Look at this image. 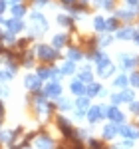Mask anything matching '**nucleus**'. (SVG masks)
Segmentation results:
<instances>
[{"mask_svg":"<svg viewBox=\"0 0 139 149\" xmlns=\"http://www.w3.org/2000/svg\"><path fill=\"white\" fill-rule=\"evenodd\" d=\"M36 56L40 58V60H44V62H54V60L60 56V52L54 46L40 44V46H36Z\"/></svg>","mask_w":139,"mask_h":149,"instance_id":"nucleus-1","label":"nucleus"},{"mask_svg":"<svg viewBox=\"0 0 139 149\" xmlns=\"http://www.w3.org/2000/svg\"><path fill=\"white\" fill-rule=\"evenodd\" d=\"M30 20H32V24H34V28H32L34 34H44V32L48 30V22H46V18H44V14H40V12H32Z\"/></svg>","mask_w":139,"mask_h":149,"instance_id":"nucleus-2","label":"nucleus"},{"mask_svg":"<svg viewBox=\"0 0 139 149\" xmlns=\"http://www.w3.org/2000/svg\"><path fill=\"white\" fill-rule=\"evenodd\" d=\"M4 26L8 28V32H10V34H18V32H22V30H24L22 18H14V16H12L10 20H6V22H4Z\"/></svg>","mask_w":139,"mask_h":149,"instance_id":"nucleus-3","label":"nucleus"},{"mask_svg":"<svg viewBox=\"0 0 139 149\" xmlns=\"http://www.w3.org/2000/svg\"><path fill=\"white\" fill-rule=\"evenodd\" d=\"M56 123H58V127L62 129V133H64L66 137H70V139L76 137V131L72 129V125H70V121L66 119V117H58V119H56Z\"/></svg>","mask_w":139,"mask_h":149,"instance_id":"nucleus-4","label":"nucleus"},{"mask_svg":"<svg viewBox=\"0 0 139 149\" xmlns=\"http://www.w3.org/2000/svg\"><path fill=\"white\" fill-rule=\"evenodd\" d=\"M44 93H46V97L58 100L60 95H62V86H60L58 81H50V84L46 86V90H44Z\"/></svg>","mask_w":139,"mask_h":149,"instance_id":"nucleus-5","label":"nucleus"},{"mask_svg":"<svg viewBox=\"0 0 139 149\" xmlns=\"http://www.w3.org/2000/svg\"><path fill=\"white\" fill-rule=\"evenodd\" d=\"M139 8L137 6H129V8H121V10H117V18L119 20H133L135 16H137Z\"/></svg>","mask_w":139,"mask_h":149,"instance_id":"nucleus-6","label":"nucleus"},{"mask_svg":"<svg viewBox=\"0 0 139 149\" xmlns=\"http://www.w3.org/2000/svg\"><path fill=\"white\" fill-rule=\"evenodd\" d=\"M104 113L107 115V117H109L111 121H119V123L123 121V113H121V111L117 109L115 105H111V107H107V109H105V107H104Z\"/></svg>","mask_w":139,"mask_h":149,"instance_id":"nucleus-7","label":"nucleus"},{"mask_svg":"<svg viewBox=\"0 0 139 149\" xmlns=\"http://www.w3.org/2000/svg\"><path fill=\"white\" fill-rule=\"evenodd\" d=\"M36 147L38 149H52L54 147V141L50 135H38L36 137Z\"/></svg>","mask_w":139,"mask_h":149,"instance_id":"nucleus-8","label":"nucleus"},{"mask_svg":"<svg viewBox=\"0 0 139 149\" xmlns=\"http://www.w3.org/2000/svg\"><path fill=\"white\" fill-rule=\"evenodd\" d=\"M24 86L28 88V90H40V86H42V80L38 78V76H26L24 78Z\"/></svg>","mask_w":139,"mask_h":149,"instance_id":"nucleus-9","label":"nucleus"},{"mask_svg":"<svg viewBox=\"0 0 139 149\" xmlns=\"http://www.w3.org/2000/svg\"><path fill=\"white\" fill-rule=\"evenodd\" d=\"M113 103H121V102H133V92L131 90H123L121 93H115L113 97Z\"/></svg>","mask_w":139,"mask_h":149,"instance_id":"nucleus-10","label":"nucleus"},{"mask_svg":"<svg viewBox=\"0 0 139 149\" xmlns=\"http://www.w3.org/2000/svg\"><path fill=\"white\" fill-rule=\"evenodd\" d=\"M101 115H105L101 105H93V107H90V109H88V119H90V121H97Z\"/></svg>","mask_w":139,"mask_h":149,"instance_id":"nucleus-11","label":"nucleus"},{"mask_svg":"<svg viewBox=\"0 0 139 149\" xmlns=\"http://www.w3.org/2000/svg\"><path fill=\"white\" fill-rule=\"evenodd\" d=\"M117 133H121V135H125L127 139H135V137H139V131H137V129H133L131 125L117 127Z\"/></svg>","mask_w":139,"mask_h":149,"instance_id":"nucleus-12","label":"nucleus"},{"mask_svg":"<svg viewBox=\"0 0 139 149\" xmlns=\"http://www.w3.org/2000/svg\"><path fill=\"white\" fill-rule=\"evenodd\" d=\"M26 4H22V2H18V4H12V8H10V12H12V16L14 18H22V16H26Z\"/></svg>","mask_w":139,"mask_h":149,"instance_id":"nucleus-13","label":"nucleus"},{"mask_svg":"<svg viewBox=\"0 0 139 149\" xmlns=\"http://www.w3.org/2000/svg\"><path fill=\"white\" fill-rule=\"evenodd\" d=\"M70 90H72V93H76V95H83L85 93V88H83V81L81 80H74L70 84Z\"/></svg>","mask_w":139,"mask_h":149,"instance_id":"nucleus-14","label":"nucleus"},{"mask_svg":"<svg viewBox=\"0 0 139 149\" xmlns=\"http://www.w3.org/2000/svg\"><path fill=\"white\" fill-rule=\"evenodd\" d=\"M119 62L123 64V68H133L135 66V62H137V58H133V56H127V54H121L119 56Z\"/></svg>","mask_w":139,"mask_h":149,"instance_id":"nucleus-15","label":"nucleus"},{"mask_svg":"<svg viewBox=\"0 0 139 149\" xmlns=\"http://www.w3.org/2000/svg\"><path fill=\"white\" fill-rule=\"evenodd\" d=\"M85 93H88V97H93V95L101 93V86H99V84H93V81H90V86L85 88Z\"/></svg>","mask_w":139,"mask_h":149,"instance_id":"nucleus-16","label":"nucleus"},{"mask_svg":"<svg viewBox=\"0 0 139 149\" xmlns=\"http://www.w3.org/2000/svg\"><path fill=\"white\" fill-rule=\"evenodd\" d=\"M95 6H101L105 10H113L115 8V0H93Z\"/></svg>","mask_w":139,"mask_h":149,"instance_id":"nucleus-17","label":"nucleus"},{"mask_svg":"<svg viewBox=\"0 0 139 149\" xmlns=\"http://www.w3.org/2000/svg\"><path fill=\"white\" fill-rule=\"evenodd\" d=\"M117 26H119V18H117V16L107 18V20H105V32H107V30L113 32V30H117Z\"/></svg>","mask_w":139,"mask_h":149,"instance_id":"nucleus-18","label":"nucleus"},{"mask_svg":"<svg viewBox=\"0 0 139 149\" xmlns=\"http://www.w3.org/2000/svg\"><path fill=\"white\" fill-rule=\"evenodd\" d=\"M133 28H121V30H117V38L119 40H129V38H133Z\"/></svg>","mask_w":139,"mask_h":149,"instance_id":"nucleus-19","label":"nucleus"},{"mask_svg":"<svg viewBox=\"0 0 139 149\" xmlns=\"http://www.w3.org/2000/svg\"><path fill=\"white\" fill-rule=\"evenodd\" d=\"M56 20H58L60 26H74V20H72V16H68V14H58Z\"/></svg>","mask_w":139,"mask_h":149,"instance_id":"nucleus-20","label":"nucleus"},{"mask_svg":"<svg viewBox=\"0 0 139 149\" xmlns=\"http://www.w3.org/2000/svg\"><path fill=\"white\" fill-rule=\"evenodd\" d=\"M76 105H78V109L85 111V109L90 107V97H88V95H80V97H78V102H76Z\"/></svg>","mask_w":139,"mask_h":149,"instance_id":"nucleus-21","label":"nucleus"},{"mask_svg":"<svg viewBox=\"0 0 139 149\" xmlns=\"http://www.w3.org/2000/svg\"><path fill=\"white\" fill-rule=\"evenodd\" d=\"M66 40H68V36H66V34H58V36H54V40H52V46L58 50V48H62L64 44H66Z\"/></svg>","mask_w":139,"mask_h":149,"instance_id":"nucleus-22","label":"nucleus"},{"mask_svg":"<svg viewBox=\"0 0 139 149\" xmlns=\"http://www.w3.org/2000/svg\"><path fill=\"white\" fill-rule=\"evenodd\" d=\"M93 28H95L97 32H104L105 30V18L104 16H95V18H93Z\"/></svg>","mask_w":139,"mask_h":149,"instance_id":"nucleus-23","label":"nucleus"},{"mask_svg":"<svg viewBox=\"0 0 139 149\" xmlns=\"http://www.w3.org/2000/svg\"><path fill=\"white\" fill-rule=\"evenodd\" d=\"M115 133H117V127H115V125H111V123H109V125L104 127V137H105V139L115 137Z\"/></svg>","mask_w":139,"mask_h":149,"instance_id":"nucleus-24","label":"nucleus"},{"mask_svg":"<svg viewBox=\"0 0 139 149\" xmlns=\"http://www.w3.org/2000/svg\"><path fill=\"white\" fill-rule=\"evenodd\" d=\"M95 60H97V66H99V68H104V66H109V64H111V62H109V58L104 56L101 52H97V54H95Z\"/></svg>","mask_w":139,"mask_h":149,"instance_id":"nucleus-25","label":"nucleus"},{"mask_svg":"<svg viewBox=\"0 0 139 149\" xmlns=\"http://www.w3.org/2000/svg\"><path fill=\"white\" fill-rule=\"evenodd\" d=\"M80 80H81V81H85V84H90V81L93 80V76H92V72H90V68H83V70H81Z\"/></svg>","mask_w":139,"mask_h":149,"instance_id":"nucleus-26","label":"nucleus"},{"mask_svg":"<svg viewBox=\"0 0 139 149\" xmlns=\"http://www.w3.org/2000/svg\"><path fill=\"white\" fill-rule=\"evenodd\" d=\"M68 58L72 60V62H78V60H81V52L78 50V48H70V52H68Z\"/></svg>","mask_w":139,"mask_h":149,"instance_id":"nucleus-27","label":"nucleus"},{"mask_svg":"<svg viewBox=\"0 0 139 149\" xmlns=\"http://www.w3.org/2000/svg\"><path fill=\"white\" fill-rule=\"evenodd\" d=\"M74 70H76V64L70 60V62H66V64L62 66V70H60V72H62V74H68V76H70V74H74Z\"/></svg>","mask_w":139,"mask_h":149,"instance_id":"nucleus-28","label":"nucleus"},{"mask_svg":"<svg viewBox=\"0 0 139 149\" xmlns=\"http://www.w3.org/2000/svg\"><path fill=\"white\" fill-rule=\"evenodd\" d=\"M12 76H14V70H2L0 72V81H8V80H12Z\"/></svg>","mask_w":139,"mask_h":149,"instance_id":"nucleus-29","label":"nucleus"},{"mask_svg":"<svg viewBox=\"0 0 139 149\" xmlns=\"http://www.w3.org/2000/svg\"><path fill=\"white\" fill-rule=\"evenodd\" d=\"M113 74V66L109 64V66H104V68H99V76L101 78H105V76H111Z\"/></svg>","mask_w":139,"mask_h":149,"instance_id":"nucleus-30","label":"nucleus"},{"mask_svg":"<svg viewBox=\"0 0 139 149\" xmlns=\"http://www.w3.org/2000/svg\"><path fill=\"white\" fill-rule=\"evenodd\" d=\"M113 84H115L117 88H125V86H127V78L121 74V76H117V78H115V81H113Z\"/></svg>","mask_w":139,"mask_h":149,"instance_id":"nucleus-31","label":"nucleus"},{"mask_svg":"<svg viewBox=\"0 0 139 149\" xmlns=\"http://www.w3.org/2000/svg\"><path fill=\"white\" fill-rule=\"evenodd\" d=\"M40 80H48L50 78V70L48 68H38V74H36Z\"/></svg>","mask_w":139,"mask_h":149,"instance_id":"nucleus-32","label":"nucleus"},{"mask_svg":"<svg viewBox=\"0 0 139 149\" xmlns=\"http://www.w3.org/2000/svg\"><path fill=\"white\" fill-rule=\"evenodd\" d=\"M58 103H60V109H64V111L72 107V103H70L68 100H64V97H58Z\"/></svg>","mask_w":139,"mask_h":149,"instance_id":"nucleus-33","label":"nucleus"},{"mask_svg":"<svg viewBox=\"0 0 139 149\" xmlns=\"http://www.w3.org/2000/svg\"><path fill=\"white\" fill-rule=\"evenodd\" d=\"M22 64L26 66V68H32V66H34V64H32V54H26L24 60H22Z\"/></svg>","mask_w":139,"mask_h":149,"instance_id":"nucleus-34","label":"nucleus"},{"mask_svg":"<svg viewBox=\"0 0 139 149\" xmlns=\"http://www.w3.org/2000/svg\"><path fill=\"white\" fill-rule=\"evenodd\" d=\"M90 147L92 149H104V145H101V141H97V139H90Z\"/></svg>","mask_w":139,"mask_h":149,"instance_id":"nucleus-35","label":"nucleus"},{"mask_svg":"<svg viewBox=\"0 0 139 149\" xmlns=\"http://www.w3.org/2000/svg\"><path fill=\"white\" fill-rule=\"evenodd\" d=\"M131 86H135V88H139V74L135 72L133 76H131Z\"/></svg>","mask_w":139,"mask_h":149,"instance_id":"nucleus-36","label":"nucleus"},{"mask_svg":"<svg viewBox=\"0 0 139 149\" xmlns=\"http://www.w3.org/2000/svg\"><path fill=\"white\" fill-rule=\"evenodd\" d=\"M32 4L40 8V6H46V4H50V0H32Z\"/></svg>","mask_w":139,"mask_h":149,"instance_id":"nucleus-37","label":"nucleus"},{"mask_svg":"<svg viewBox=\"0 0 139 149\" xmlns=\"http://www.w3.org/2000/svg\"><path fill=\"white\" fill-rule=\"evenodd\" d=\"M6 8H8V2H6V0H0V16L6 12Z\"/></svg>","mask_w":139,"mask_h":149,"instance_id":"nucleus-38","label":"nucleus"},{"mask_svg":"<svg viewBox=\"0 0 139 149\" xmlns=\"http://www.w3.org/2000/svg\"><path fill=\"white\" fill-rule=\"evenodd\" d=\"M119 147H123V149H129V147H133V143H131V139H125L123 143H119Z\"/></svg>","mask_w":139,"mask_h":149,"instance_id":"nucleus-39","label":"nucleus"},{"mask_svg":"<svg viewBox=\"0 0 139 149\" xmlns=\"http://www.w3.org/2000/svg\"><path fill=\"white\" fill-rule=\"evenodd\" d=\"M131 111L135 115H139V103H135V102H131Z\"/></svg>","mask_w":139,"mask_h":149,"instance_id":"nucleus-40","label":"nucleus"},{"mask_svg":"<svg viewBox=\"0 0 139 149\" xmlns=\"http://www.w3.org/2000/svg\"><path fill=\"white\" fill-rule=\"evenodd\" d=\"M125 2H127L129 6H137L139 8V0H125Z\"/></svg>","mask_w":139,"mask_h":149,"instance_id":"nucleus-41","label":"nucleus"},{"mask_svg":"<svg viewBox=\"0 0 139 149\" xmlns=\"http://www.w3.org/2000/svg\"><path fill=\"white\" fill-rule=\"evenodd\" d=\"M0 95L6 97V95H8V88H0Z\"/></svg>","mask_w":139,"mask_h":149,"instance_id":"nucleus-42","label":"nucleus"},{"mask_svg":"<svg viewBox=\"0 0 139 149\" xmlns=\"http://www.w3.org/2000/svg\"><path fill=\"white\" fill-rule=\"evenodd\" d=\"M109 42H111V38H107V36H105V38H101V44H109Z\"/></svg>","mask_w":139,"mask_h":149,"instance_id":"nucleus-43","label":"nucleus"},{"mask_svg":"<svg viewBox=\"0 0 139 149\" xmlns=\"http://www.w3.org/2000/svg\"><path fill=\"white\" fill-rule=\"evenodd\" d=\"M2 115H4V103L0 102V117H2Z\"/></svg>","mask_w":139,"mask_h":149,"instance_id":"nucleus-44","label":"nucleus"},{"mask_svg":"<svg viewBox=\"0 0 139 149\" xmlns=\"http://www.w3.org/2000/svg\"><path fill=\"white\" fill-rule=\"evenodd\" d=\"M8 4H18V2H22V0H6Z\"/></svg>","mask_w":139,"mask_h":149,"instance_id":"nucleus-45","label":"nucleus"},{"mask_svg":"<svg viewBox=\"0 0 139 149\" xmlns=\"http://www.w3.org/2000/svg\"><path fill=\"white\" fill-rule=\"evenodd\" d=\"M133 40H135V42L139 44V34H133Z\"/></svg>","mask_w":139,"mask_h":149,"instance_id":"nucleus-46","label":"nucleus"},{"mask_svg":"<svg viewBox=\"0 0 139 149\" xmlns=\"http://www.w3.org/2000/svg\"><path fill=\"white\" fill-rule=\"evenodd\" d=\"M0 54H4V48H2V46H0Z\"/></svg>","mask_w":139,"mask_h":149,"instance_id":"nucleus-47","label":"nucleus"},{"mask_svg":"<svg viewBox=\"0 0 139 149\" xmlns=\"http://www.w3.org/2000/svg\"><path fill=\"white\" fill-rule=\"evenodd\" d=\"M0 38H2V30H0Z\"/></svg>","mask_w":139,"mask_h":149,"instance_id":"nucleus-48","label":"nucleus"}]
</instances>
